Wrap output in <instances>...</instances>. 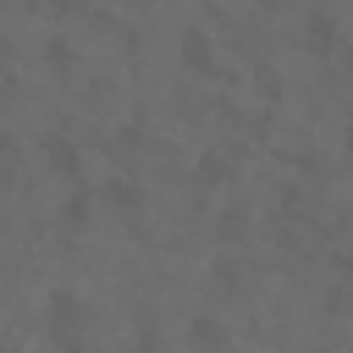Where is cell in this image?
Instances as JSON below:
<instances>
[{
    "label": "cell",
    "instance_id": "8",
    "mask_svg": "<svg viewBox=\"0 0 353 353\" xmlns=\"http://www.w3.org/2000/svg\"><path fill=\"white\" fill-rule=\"evenodd\" d=\"M215 232H221L226 243H243V237H248V221H243V210H226V215L215 221Z\"/></svg>",
    "mask_w": 353,
    "mask_h": 353
},
{
    "label": "cell",
    "instance_id": "14",
    "mask_svg": "<svg viewBox=\"0 0 353 353\" xmlns=\"http://www.w3.org/2000/svg\"><path fill=\"white\" fill-rule=\"evenodd\" d=\"M342 276H347V281H353V243H347V248H342Z\"/></svg>",
    "mask_w": 353,
    "mask_h": 353
},
{
    "label": "cell",
    "instance_id": "12",
    "mask_svg": "<svg viewBox=\"0 0 353 353\" xmlns=\"http://www.w3.org/2000/svg\"><path fill=\"white\" fill-rule=\"evenodd\" d=\"M55 11H61V17H72V11H83V0H55Z\"/></svg>",
    "mask_w": 353,
    "mask_h": 353
},
{
    "label": "cell",
    "instance_id": "4",
    "mask_svg": "<svg viewBox=\"0 0 353 353\" xmlns=\"http://www.w3.org/2000/svg\"><path fill=\"white\" fill-rule=\"evenodd\" d=\"M226 342H232V336H226V325H221L210 309H199V314L188 320V347H193V353H221Z\"/></svg>",
    "mask_w": 353,
    "mask_h": 353
},
{
    "label": "cell",
    "instance_id": "3",
    "mask_svg": "<svg viewBox=\"0 0 353 353\" xmlns=\"http://www.w3.org/2000/svg\"><path fill=\"white\" fill-rule=\"evenodd\" d=\"M39 154H44V165H50L55 176H77V171H83V149H77L66 132H44V149H39Z\"/></svg>",
    "mask_w": 353,
    "mask_h": 353
},
{
    "label": "cell",
    "instance_id": "15",
    "mask_svg": "<svg viewBox=\"0 0 353 353\" xmlns=\"http://www.w3.org/2000/svg\"><path fill=\"white\" fill-rule=\"evenodd\" d=\"M342 72H347V77H353V44H347V50H342Z\"/></svg>",
    "mask_w": 353,
    "mask_h": 353
},
{
    "label": "cell",
    "instance_id": "13",
    "mask_svg": "<svg viewBox=\"0 0 353 353\" xmlns=\"http://www.w3.org/2000/svg\"><path fill=\"white\" fill-rule=\"evenodd\" d=\"M342 154H347V160H353V121H347V127H342Z\"/></svg>",
    "mask_w": 353,
    "mask_h": 353
},
{
    "label": "cell",
    "instance_id": "7",
    "mask_svg": "<svg viewBox=\"0 0 353 353\" xmlns=\"http://www.w3.org/2000/svg\"><path fill=\"white\" fill-rule=\"evenodd\" d=\"M199 182H204V188H226V182H237V165H232V154L210 149V154L199 160Z\"/></svg>",
    "mask_w": 353,
    "mask_h": 353
},
{
    "label": "cell",
    "instance_id": "10",
    "mask_svg": "<svg viewBox=\"0 0 353 353\" xmlns=\"http://www.w3.org/2000/svg\"><path fill=\"white\" fill-rule=\"evenodd\" d=\"M61 215H66V226H88V193H72L61 204Z\"/></svg>",
    "mask_w": 353,
    "mask_h": 353
},
{
    "label": "cell",
    "instance_id": "11",
    "mask_svg": "<svg viewBox=\"0 0 353 353\" xmlns=\"http://www.w3.org/2000/svg\"><path fill=\"white\" fill-rule=\"evenodd\" d=\"M138 353H160V331H154V325L138 331Z\"/></svg>",
    "mask_w": 353,
    "mask_h": 353
},
{
    "label": "cell",
    "instance_id": "16",
    "mask_svg": "<svg viewBox=\"0 0 353 353\" xmlns=\"http://www.w3.org/2000/svg\"><path fill=\"white\" fill-rule=\"evenodd\" d=\"M11 149H17V143H11V138H6V132H0V160H6V154H11Z\"/></svg>",
    "mask_w": 353,
    "mask_h": 353
},
{
    "label": "cell",
    "instance_id": "6",
    "mask_svg": "<svg viewBox=\"0 0 353 353\" xmlns=\"http://www.w3.org/2000/svg\"><path fill=\"white\" fill-rule=\"evenodd\" d=\"M105 204L110 210H121V215H138V204H143V193H138V182H127V176H105Z\"/></svg>",
    "mask_w": 353,
    "mask_h": 353
},
{
    "label": "cell",
    "instance_id": "5",
    "mask_svg": "<svg viewBox=\"0 0 353 353\" xmlns=\"http://www.w3.org/2000/svg\"><path fill=\"white\" fill-rule=\"evenodd\" d=\"M303 44H309L314 55H331V50L342 44V33H336V22H331L325 11H314V17L303 22Z\"/></svg>",
    "mask_w": 353,
    "mask_h": 353
},
{
    "label": "cell",
    "instance_id": "1",
    "mask_svg": "<svg viewBox=\"0 0 353 353\" xmlns=\"http://www.w3.org/2000/svg\"><path fill=\"white\" fill-rule=\"evenodd\" d=\"M44 325H50V336H55V342H77V331L88 325L83 298H77L72 287H55V292H50V314H44Z\"/></svg>",
    "mask_w": 353,
    "mask_h": 353
},
{
    "label": "cell",
    "instance_id": "2",
    "mask_svg": "<svg viewBox=\"0 0 353 353\" xmlns=\"http://www.w3.org/2000/svg\"><path fill=\"white\" fill-rule=\"evenodd\" d=\"M176 55H182V66H188L193 77H215V72H221L215 44H210V33H204V28H188V33H182V44H176Z\"/></svg>",
    "mask_w": 353,
    "mask_h": 353
},
{
    "label": "cell",
    "instance_id": "9",
    "mask_svg": "<svg viewBox=\"0 0 353 353\" xmlns=\"http://www.w3.org/2000/svg\"><path fill=\"white\" fill-rule=\"evenodd\" d=\"M44 61H50L55 72H72V61H77V50H72L66 39H50V50H44Z\"/></svg>",
    "mask_w": 353,
    "mask_h": 353
}]
</instances>
